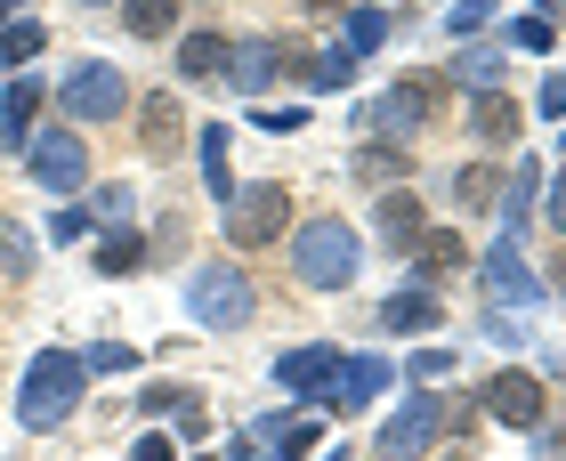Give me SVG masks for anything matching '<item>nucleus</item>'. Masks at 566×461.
<instances>
[{
	"label": "nucleus",
	"instance_id": "obj_1",
	"mask_svg": "<svg viewBox=\"0 0 566 461\" xmlns=\"http://www.w3.org/2000/svg\"><path fill=\"white\" fill-rule=\"evenodd\" d=\"M283 243H292V284H300V292H348L356 268H365V235H356L340 211L300 219Z\"/></svg>",
	"mask_w": 566,
	"mask_h": 461
},
{
	"label": "nucleus",
	"instance_id": "obj_2",
	"mask_svg": "<svg viewBox=\"0 0 566 461\" xmlns=\"http://www.w3.org/2000/svg\"><path fill=\"white\" fill-rule=\"evenodd\" d=\"M453 97V73H405L397 90H380L356 106V138H389V146H413L437 130V114H446Z\"/></svg>",
	"mask_w": 566,
	"mask_h": 461
},
{
	"label": "nucleus",
	"instance_id": "obj_3",
	"mask_svg": "<svg viewBox=\"0 0 566 461\" xmlns=\"http://www.w3.org/2000/svg\"><path fill=\"white\" fill-rule=\"evenodd\" d=\"M90 397V365L73 348H41L33 365H24V389H17V421L33 429V438H57V429L82 413Z\"/></svg>",
	"mask_w": 566,
	"mask_h": 461
},
{
	"label": "nucleus",
	"instance_id": "obj_4",
	"mask_svg": "<svg viewBox=\"0 0 566 461\" xmlns=\"http://www.w3.org/2000/svg\"><path fill=\"white\" fill-rule=\"evenodd\" d=\"M219 235L227 251H268L292 235V187L283 178H251V187H235L219 202Z\"/></svg>",
	"mask_w": 566,
	"mask_h": 461
},
{
	"label": "nucleus",
	"instance_id": "obj_5",
	"mask_svg": "<svg viewBox=\"0 0 566 461\" xmlns=\"http://www.w3.org/2000/svg\"><path fill=\"white\" fill-rule=\"evenodd\" d=\"M187 316L202 332H243L251 316H260V284H251V268L235 260H202L187 275Z\"/></svg>",
	"mask_w": 566,
	"mask_h": 461
},
{
	"label": "nucleus",
	"instance_id": "obj_6",
	"mask_svg": "<svg viewBox=\"0 0 566 461\" xmlns=\"http://www.w3.org/2000/svg\"><path fill=\"white\" fill-rule=\"evenodd\" d=\"M138 106V90H130V73H122L114 57H82L57 82V114L73 122V130H90V122H122Z\"/></svg>",
	"mask_w": 566,
	"mask_h": 461
},
{
	"label": "nucleus",
	"instance_id": "obj_7",
	"mask_svg": "<svg viewBox=\"0 0 566 461\" xmlns=\"http://www.w3.org/2000/svg\"><path fill=\"white\" fill-rule=\"evenodd\" d=\"M24 170H33L41 195H82L90 187V138L73 130V122H49V130H33V146H24Z\"/></svg>",
	"mask_w": 566,
	"mask_h": 461
},
{
	"label": "nucleus",
	"instance_id": "obj_8",
	"mask_svg": "<svg viewBox=\"0 0 566 461\" xmlns=\"http://www.w3.org/2000/svg\"><path fill=\"white\" fill-rule=\"evenodd\" d=\"M437 446H446V397H405L389 421H380V438H373V461H429Z\"/></svg>",
	"mask_w": 566,
	"mask_h": 461
},
{
	"label": "nucleus",
	"instance_id": "obj_9",
	"mask_svg": "<svg viewBox=\"0 0 566 461\" xmlns=\"http://www.w3.org/2000/svg\"><path fill=\"white\" fill-rule=\"evenodd\" d=\"M478 413H485V421H502V429H526V438H534V429L551 421V380H543V373H526V365H510V373H494V380L478 389Z\"/></svg>",
	"mask_w": 566,
	"mask_h": 461
},
{
	"label": "nucleus",
	"instance_id": "obj_10",
	"mask_svg": "<svg viewBox=\"0 0 566 461\" xmlns=\"http://www.w3.org/2000/svg\"><path fill=\"white\" fill-rule=\"evenodd\" d=\"M478 292H485V307H502V316H526V307H543V300H551V284L526 268V251L510 243V235L478 260Z\"/></svg>",
	"mask_w": 566,
	"mask_h": 461
},
{
	"label": "nucleus",
	"instance_id": "obj_11",
	"mask_svg": "<svg viewBox=\"0 0 566 461\" xmlns=\"http://www.w3.org/2000/svg\"><path fill=\"white\" fill-rule=\"evenodd\" d=\"M292 57H300V49L283 41V33H243L235 49H227L219 82H235V97H260V90H275L283 73H292Z\"/></svg>",
	"mask_w": 566,
	"mask_h": 461
},
{
	"label": "nucleus",
	"instance_id": "obj_12",
	"mask_svg": "<svg viewBox=\"0 0 566 461\" xmlns=\"http://www.w3.org/2000/svg\"><path fill=\"white\" fill-rule=\"evenodd\" d=\"M130 122H138V146L154 154V163H178V154L195 146V122H187V106H178V90H146L130 106Z\"/></svg>",
	"mask_w": 566,
	"mask_h": 461
},
{
	"label": "nucleus",
	"instance_id": "obj_13",
	"mask_svg": "<svg viewBox=\"0 0 566 461\" xmlns=\"http://www.w3.org/2000/svg\"><path fill=\"white\" fill-rule=\"evenodd\" d=\"M275 380H283V389H292L300 405H332V380H340V348H332V340L283 348V356H275Z\"/></svg>",
	"mask_w": 566,
	"mask_h": 461
},
{
	"label": "nucleus",
	"instance_id": "obj_14",
	"mask_svg": "<svg viewBox=\"0 0 566 461\" xmlns=\"http://www.w3.org/2000/svg\"><path fill=\"white\" fill-rule=\"evenodd\" d=\"M397 389V365L380 348H365V356H340V380H332V413H365V405H380Z\"/></svg>",
	"mask_w": 566,
	"mask_h": 461
},
{
	"label": "nucleus",
	"instance_id": "obj_15",
	"mask_svg": "<svg viewBox=\"0 0 566 461\" xmlns=\"http://www.w3.org/2000/svg\"><path fill=\"white\" fill-rule=\"evenodd\" d=\"M373 235L389 243V251H405V260H413V243L429 235V202L413 195V187H397V195H380L373 202Z\"/></svg>",
	"mask_w": 566,
	"mask_h": 461
},
{
	"label": "nucleus",
	"instance_id": "obj_16",
	"mask_svg": "<svg viewBox=\"0 0 566 461\" xmlns=\"http://www.w3.org/2000/svg\"><path fill=\"white\" fill-rule=\"evenodd\" d=\"M41 130V73H9V90H0V146L24 154Z\"/></svg>",
	"mask_w": 566,
	"mask_h": 461
},
{
	"label": "nucleus",
	"instance_id": "obj_17",
	"mask_svg": "<svg viewBox=\"0 0 566 461\" xmlns=\"http://www.w3.org/2000/svg\"><path fill=\"white\" fill-rule=\"evenodd\" d=\"M373 324L380 332H437L446 324V300H437V284H405V292H389L373 307Z\"/></svg>",
	"mask_w": 566,
	"mask_h": 461
},
{
	"label": "nucleus",
	"instance_id": "obj_18",
	"mask_svg": "<svg viewBox=\"0 0 566 461\" xmlns=\"http://www.w3.org/2000/svg\"><path fill=\"white\" fill-rule=\"evenodd\" d=\"M518 130H526V106H518V97H510V90H478L470 97V138H485V146H518Z\"/></svg>",
	"mask_w": 566,
	"mask_h": 461
},
{
	"label": "nucleus",
	"instance_id": "obj_19",
	"mask_svg": "<svg viewBox=\"0 0 566 461\" xmlns=\"http://www.w3.org/2000/svg\"><path fill=\"white\" fill-rule=\"evenodd\" d=\"M227 49H235V33H219V24L178 33V82H219V73H227Z\"/></svg>",
	"mask_w": 566,
	"mask_h": 461
},
{
	"label": "nucleus",
	"instance_id": "obj_20",
	"mask_svg": "<svg viewBox=\"0 0 566 461\" xmlns=\"http://www.w3.org/2000/svg\"><path fill=\"white\" fill-rule=\"evenodd\" d=\"M446 73H453V82H470V90H502V82H510V41H485V33L461 41Z\"/></svg>",
	"mask_w": 566,
	"mask_h": 461
},
{
	"label": "nucleus",
	"instance_id": "obj_21",
	"mask_svg": "<svg viewBox=\"0 0 566 461\" xmlns=\"http://www.w3.org/2000/svg\"><path fill=\"white\" fill-rule=\"evenodd\" d=\"M470 268V243L453 235V227H429V235L413 243V284H446V275Z\"/></svg>",
	"mask_w": 566,
	"mask_h": 461
},
{
	"label": "nucleus",
	"instance_id": "obj_22",
	"mask_svg": "<svg viewBox=\"0 0 566 461\" xmlns=\"http://www.w3.org/2000/svg\"><path fill=\"white\" fill-rule=\"evenodd\" d=\"M97 275H146V260H154V243L138 235V227H97Z\"/></svg>",
	"mask_w": 566,
	"mask_h": 461
},
{
	"label": "nucleus",
	"instance_id": "obj_23",
	"mask_svg": "<svg viewBox=\"0 0 566 461\" xmlns=\"http://www.w3.org/2000/svg\"><path fill=\"white\" fill-rule=\"evenodd\" d=\"M292 82H300V90H316V97H340V90L356 82V57H348L340 41H332V49H316V57H292Z\"/></svg>",
	"mask_w": 566,
	"mask_h": 461
},
{
	"label": "nucleus",
	"instance_id": "obj_24",
	"mask_svg": "<svg viewBox=\"0 0 566 461\" xmlns=\"http://www.w3.org/2000/svg\"><path fill=\"white\" fill-rule=\"evenodd\" d=\"M534 202H543V163H518L502 178V235L518 243L526 235V219H534Z\"/></svg>",
	"mask_w": 566,
	"mask_h": 461
},
{
	"label": "nucleus",
	"instance_id": "obj_25",
	"mask_svg": "<svg viewBox=\"0 0 566 461\" xmlns=\"http://www.w3.org/2000/svg\"><path fill=\"white\" fill-rule=\"evenodd\" d=\"M122 9V33L130 41H170L178 17H187V0H114Z\"/></svg>",
	"mask_w": 566,
	"mask_h": 461
},
{
	"label": "nucleus",
	"instance_id": "obj_26",
	"mask_svg": "<svg viewBox=\"0 0 566 461\" xmlns=\"http://www.w3.org/2000/svg\"><path fill=\"white\" fill-rule=\"evenodd\" d=\"M41 49H49V24L41 17H9V24H0V90H9V73H24Z\"/></svg>",
	"mask_w": 566,
	"mask_h": 461
},
{
	"label": "nucleus",
	"instance_id": "obj_27",
	"mask_svg": "<svg viewBox=\"0 0 566 461\" xmlns=\"http://www.w3.org/2000/svg\"><path fill=\"white\" fill-rule=\"evenodd\" d=\"M227 138H235V130H227V122H202V130H195L202 178H211V202H227V195H235V163H227Z\"/></svg>",
	"mask_w": 566,
	"mask_h": 461
},
{
	"label": "nucleus",
	"instance_id": "obj_28",
	"mask_svg": "<svg viewBox=\"0 0 566 461\" xmlns=\"http://www.w3.org/2000/svg\"><path fill=\"white\" fill-rule=\"evenodd\" d=\"M453 202H461V211H494V202H502V170H494V154H478V163H461V170H453Z\"/></svg>",
	"mask_w": 566,
	"mask_h": 461
},
{
	"label": "nucleus",
	"instance_id": "obj_29",
	"mask_svg": "<svg viewBox=\"0 0 566 461\" xmlns=\"http://www.w3.org/2000/svg\"><path fill=\"white\" fill-rule=\"evenodd\" d=\"M380 41H389V9H380V0H356L348 24H340V49H348V57H373Z\"/></svg>",
	"mask_w": 566,
	"mask_h": 461
},
{
	"label": "nucleus",
	"instance_id": "obj_30",
	"mask_svg": "<svg viewBox=\"0 0 566 461\" xmlns=\"http://www.w3.org/2000/svg\"><path fill=\"white\" fill-rule=\"evenodd\" d=\"M405 170H413V146H389V138H365V146H356V178H373V187H397Z\"/></svg>",
	"mask_w": 566,
	"mask_h": 461
},
{
	"label": "nucleus",
	"instance_id": "obj_31",
	"mask_svg": "<svg viewBox=\"0 0 566 461\" xmlns=\"http://www.w3.org/2000/svg\"><path fill=\"white\" fill-rule=\"evenodd\" d=\"M502 41H510V49H526V57H551V49H558V17H543V9H526V17L510 24Z\"/></svg>",
	"mask_w": 566,
	"mask_h": 461
},
{
	"label": "nucleus",
	"instance_id": "obj_32",
	"mask_svg": "<svg viewBox=\"0 0 566 461\" xmlns=\"http://www.w3.org/2000/svg\"><path fill=\"white\" fill-rule=\"evenodd\" d=\"M33 268H41V243L17 219H0V275H33Z\"/></svg>",
	"mask_w": 566,
	"mask_h": 461
},
{
	"label": "nucleus",
	"instance_id": "obj_33",
	"mask_svg": "<svg viewBox=\"0 0 566 461\" xmlns=\"http://www.w3.org/2000/svg\"><path fill=\"white\" fill-rule=\"evenodd\" d=\"M494 9H502V0H453V9H446V33H453V41H478L485 24H494Z\"/></svg>",
	"mask_w": 566,
	"mask_h": 461
},
{
	"label": "nucleus",
	"instance_id": "obj_34",
	"mask_svg": "<svg viewBox=\"0 0 566 461\" xmlns=\"http://www.w3.org/2000/svg\"><path fill=\"white\" fill-rule=\"evenodd\" d=\"M82 211H90L97 227H130V211H138V195H130V187H97V195L82 202Z\"/></svg>",
	"mask_w": 566,
	"mask_h": 461
},
{
	"label": "nucleus",
	"instance_id": "obj_35",
	"mask_svg": "<svg viewBox=\"0 0 566 461\" xmlns=\"http://www.w3.org/2000/svg\"><path fill=\"white\" fill-rule=\"evenodd\" d=\"M453 373V348H413L405 356V380H413V389H429V380H446Z\"/></svg>",
	"mask_w": 566,
	"mask_h": 461
},
{
	"label": "nucleus",
	"instance_id": "obj_36",
	"mask_svg": "<svg viewBox=\"0 0 566 461\" xmlns=\"http://www.w3.org/2000/svg\"><path fill=\"white\" fill-rule=\"evenodd\" d=\"M170 429H178V438H187V446L202 438V429H211V413H202V389H187V397L170 405Z\"/></svg>",
	"mask_w": 566,
	"mask_h": 461
},
{
	"label": "nucleus",
	"instance_id": "obj_37",
	"mask_svg": "<svg viewBox=\"0 0 566 461\" xmlns=\"http://www.w3.org/2000/svg\"><path fill=\"white\" fill-rule=\"evenodd\" d=\"M534 211H543V227L566 243V170H558V178H543V202H534Z\"/></svg>",
	"mask_w": 566,
	"mask_h": 461
},
{
	"label": "nucleus",
	"instance_id": "obj_38",
	"mask_svg": "<svg viewBox=\"0 0 566 461\" xmlns=\"http://www.w3.org/2000/svg\"><path fill=\"white\" fill-rule=\"evenodd\" d=\"M82 365H90V373H130V365H138V348H130V340H97Z\"/></svg>",
	"mask_w": 566,
	"mask_h": 461
},
{
	"label": "nucleus",
	"instance_id": "obj_39",
	"mask_svg": "<svg viewBox=\"0 0 566 461\" xmlns=\"http://www.w3.org/2000/svg\"><path fill=\"white\" fill-rule=\"evenodd\" d=\"M251 122H260V130H283V138H292V130H307V97H300V106H251Z\"/></svg>",
	"mask_w": 566,
	"mask_h": 461
},
{
	"label": "nucleus",
	"instance_id": "obj_40",
	"mask_svg": "<svg viewBox=\"0 0 566 461\" xmlns=\"http://www.w3.org/2000/svg\"><path fill=\"white\" fill-rule=\"evenodd\" d=\"M187 397V380H154V389L138 397V413H154V421H170V405Z\"/></svg>",
	"mask_w": 566,
	"mask_h": 461
},
{
	"label": "nucleus",
	"instance_id": "obj_41",
	"mask_svg": "<svg viewBox=\"0 0 566 461\" xmlns=\"http://www.w3.org/2000/svg\"><path fill=\"white\" fill-rule=\"evenodd\" d=\"M90 227H97V219L82 211V202H73V211H57V219H49V243H82Z\"/></svg>",
	"mask_w": 566,
	"mask_h": 461
},
{
	"label": "nucleus",
	"instance_id": "obj_42",
	"mask_svg": "<svg viewBox=\"0 0 566 461\" xmlns=\"http://www.w3.org/2000/svg\"><path fill=\"white\" fill-rule=\"evenodd\" d=\"M534 106H543L551 122H566V65H551V73H543V97H534Z\"/></svg>",
	"mask_w": 566,
	"mask_h": 461
},
{
	"label": "nucleus",
	"instance_id": "obj_43",
	"mask_svg": "<svg viewBox=\"0 0 566 461\" xmlns=\"http://www.w3.org/2000/svg\"><path fill=\"white\" fill-rule=\"evenodd\" d=\"M130 461H178V446L163 438V429H154V438H138V446H130Z\"/></svg>",
	"mask_w": 566,
	"mask_h": 461
},
{
	"label": "nucleus",
	"instance_id": "obj_44",
	"mask_svg": "<svg viewBox=\"0 0 566 461\" xmlns=\"http://www.w3.org/2000/svg\"><path fill=\"white\" fill-rule=\"evenodd\" d=\"M551 292H558V300H566V251H558V275H551Z\"/></svg>",
	"mask_w": 566,
	"mask_h": 461
},
{
	"label": "nucleus",
	"instance_id": "obj_45",
	"mask_svg": "<svg viewBox=\"0 0 566 461\" xmlns=\"http://www.w3.org/2000/svg\"><path fill=\"white\" fill-rule=\"evenodd\" d=\"M332 9H340V0H307V17H332Z\"/></svg>",
	"mask_w": 566,
	"mask_h": 461
},
{
	"label": "nucleus",
	"instance_id": "obj_46",
	"mask_svg": "<svg viewBox=\"0 0 566 461\" xmlns=\"http://www.w3.org/2000/svg\"><path fill=\"white\" fill-rule=\"evenodd\" d=\"M9 17H24V0H0V24H9Z\"/></svg>",
	"mask_w": 566,
	"mask_h": 461
},
{
	"label": "nucleus",
	"instance_id": "obj_47",
	"mask_svg": "<svg viewBox=\"0 0 566 461\" xmlns=\"http://www.w3.org/2000/svg\"><path fill=\"white\" fill-rule=\"evenodd\" d=\"M316 461H356V453H348V446H332V453H316Z\"/></svg>",
	"mask_w": 566,
	"mask_h": 461
},
{
	"label": "nucleus",
	"instance_id": "obj_48",
	"mask_svg": "<svg viewBox=\"0 0 566 461\" xmlns=\"http://www.w3.org/2000/svg\"><path fill=\"white\" fill-rule=\"evenodd\" d=\"M82 9H114V0H82Z\"/></svg>",
	"mask_w": 566,
	"mask_h": 461
},
{
	"label": "nucleus",
	"instance_id": "obj_49",
	"mask_svg": "<svg viewBox=\"0 0 566 461\" xmlns=\"http://www.w3.org/2000/svg\"><path fill=\"white\" fill-rule=\"evenodd\" d=\"M195 461H211V453H195Z\"/></svg>",
	"mask_w": 566,
	"mask_h": 461
},
{
	"label": "nucleus",
	"instance_id": "obj_50",
	"mask_svg": "<svg viewBox=\"0 0 566 461\" xmlns=\"http://www.w3.org/2000/svg\"><path fill=\"white\" fill-rule=\"evenodd\" d=\"M558 146H566V130H558Z\"/></svg>",
	"mask_w": 566,
	"mask_h": 461
}]
</instances>
